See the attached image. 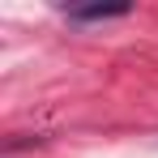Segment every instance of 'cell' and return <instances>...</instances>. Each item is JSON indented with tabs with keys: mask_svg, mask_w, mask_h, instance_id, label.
<instances>
[{
	"mask_svg": "<svg viewBox=\"0 0 158 158\" xmlns=\"http://www.w3.org/2000/svg\"><path fill=\"white\" fill-rule=\"evenodd\" d=\"M124 13H128L124 0H111V4H77V9H69V17H77V22H107V17H124Z\"/></svg>",
	"mask_w": 158,
	"mask_h": 158,
	"instance_id": "1",
	"label": "cell"
}]
</instances>
